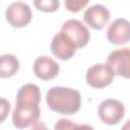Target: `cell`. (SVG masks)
I'll return each instance as SVG.
<instances>
[{
	"mask_svg": "<svg viewBox=\"0 0 130 130\" xmlns=\"http://www.w3.org/2000/svg\"><path fill=\"white\" fill-rule=\"evenodd\" d=\"M41 90L35 83L22 85L15 100V107L12 112V124L18 129L36 127L39 123L41 110Z\"/></svg>",
	"mask_w": 130,
	"mask_h": 130,
	"instance_id": "1",
	"label": "cell"
},
{
	"mask_svg": "<svg viewBox=\"0 0 130 130\" xmlns=\"http://www.w3.org/2000/svg\"><path fill=\"white\" fill-rule=\"evenodd\" d=\"M46 102L50 110L62 115L76 114L81 106V95L78 90L65 87H51L46 94Z\"/></svg>",
	"mask_w": 130,
	"mask_h": 130,
	"instance_id": "2",
	"label": "cell"
},
{
	"mask_svg": "<svg viewBox=\"0 0 130 130\" xmlns=\"http://www.w3.org/2000/svg\"><path fill=\"white\" fill-rule=\"evenodd\" d=\"M115 73L112 68L106 63H98L90 66L86 70V83L94 88H104L110 85L114 79Z\"/></svg>",
	"mask_w": 130,
	"mask_h": 130,
	"instance_id": "3",
	"label": "cell"
},
{
	"mask_svg": "<svg viewBox=\"0 0 130 130\" xmlns=\"http://www.w3.org/2000/svg\"><path fill=\"white\" fill-rule=\"evenodd\" d=\"M98 115L103 123L116 125L123 119L125 115V107L118 100L107 99L100 104Z\"/></svg>",
	"mask_w": 130,
	"mask_h": 130,
	"instance_id": "4",
	"label": "cell"
},
{
	"mask_svg": "<svg viewBox=\"0 0 130 130\" xmlns=\"http://www.w3.org/2000/svg\"><path fill=\"white\" fill-rule=\"evenodd\" d=\"M77 46L74 43V41L64 31L60 30L57 32L51 42V51L54 56H56L60 60H69L71 59L76 50Z\"/></svg>",
	"mask_w": 130,
	"mask_h": 130,
	"instance_id": "5",
	"label": "cell"
},
{
	"mask_svg": "<svg viewBox=\"0 0 130 130\" xmlns=\"http://www.w3.org/2000/svg\"><path fill=\"white\" fill-rule=\"evenodd\" d=\"M107 64L115 75L130 79V48H122L112 51L107 59Z\"/></svg>",
	"mask_w": 130,
	"mask_h": 130,
	"instance_id": "6",
	"label": "cell"
},
{
	"mask_svg": "<svg viewBox=\"0 0 130 130\" xmlns=\"http://www.w3.org/2000/svg\"><path fill=\"white\" fill-rule=\"evenodd\" d=\"M32 18L30 7L21 1L11 3L6 9V19L13 27L26 26Z\"/></svg>",
	"mask_w": 130,
	"mask_h": 130,
	"instance_id": "7",
	"label": "cell"
},
{
	"mask_svg": "<svg viewBox=\"0 0 130 130\" xmlns=\"http://www.w3.org/2000/svg\"><path fill=\"white\" fill-rule=\"evenodd\" d=\"M61 30L67 34L74 41L77 48H83L89 42L90 34L87 27L78 19L66 20L62 24Z\"/></svg>",
	"mask_w": 130,
	"mask_h": 130,
	"instance_id": "8",
	"label": "cell"
},
{
	"mask_svg": "<svg viewBox=\"0 0 130 130\" xmlns=\"http://www.w3.org/2000/svg\"><path fill=\"white\" fill-rule=\"evenodd\" d=\"M111 13L109 9L102 4H94L88 7L83 14L84 21L93 29L101 30L109 22Z\"/></svg>",
	"mask_w": 130,
	"mask_h": 130,
	"instance_id": "9",
	"label": "cell"
},
{
	"mask_svg": "<svg viewBox=\"0 0 130 130\" xmlns=\"http://www.w3.org/2000/svg\"><path fill=\"white\" fill-rule=\"evenodd\" d=\"M107 38L114 45L127 44L130 41V21L126 18L115 19L107 29Z\"/></svg>",
	"mask_w": 130,
	"mask_h": 130,
	"instance_id": "10",
	"label": "cell"
},
{
	"mask_svg": "<svg viewBox=\"0 0 130 130\" xmlns=\"http://www.w3.org/2000/svg\"><path fill=\"white\" fill-rule=\"evenodd\" d=\"M60 71L59 64L48 56H39L34 62V72L41 80H51Z\"/></svg>",
	"mask_w": 130,
	"mask_h": 130,
	"instance_id": "11",
	"label": "cell"
},
{
	"mask_svg": "<svg viewBox=\"0 0 130 130\" xmlns=\"http://www.w3.org/2000/svg\"><path fill=\"white\" fill-rule=\"evenodd\" d=\"M19 69V61L13 54H2L0 57V76L11 77Z\"/></svg>",
	"mask_w": 130,
	"mask_h": 130,
	"instance_id": "12",
	"label": "cell"
},
{
	"mask_svg": "<svg viewBox=\"0 0 130 130\" xmlns=\"http://www.w3.org/2000/svg\"><path fill=\"white\" fill-rule=\"evenodd\" d=\"M34 5L40 11L51 13L58 10L60 2L59 0H34Z\"/></svg>",
	"mask_w": 130,
	"mask_h": 130,
	"instance_id": "13",
	"label": "cell"
},
{
	"mask_svg": "<svg viewBox=\"0 0 130 130\" xmlns=\"http://www.w3.org/2000/svg\"><path fill=\"white\" fill-rule=\"evenodd\" d=\"M89 0H64L65 7L70 12H79L81 9H83Z\"/></svg>",
	"mask_w": 130,
	"mask_h": 130,
	"instance_id": "14",
	"label": "cell"
},
{
	"mask_svg": "<svg viewBox=\"0 0 130 130\" xmlns=\"http://www.w3.org/2000/svg\"><path fill=\"white\" fill-rule=\"evenodd\" d=\"M75 127H81V126L75 125L74 123H72V121L67 120V119H60L55 125V129H70V128H75Z\"/></svg>",
	"mask_w": 130,
	"mask_h": 130,
	"instance_id": "15",
	"label": "cell"
},
{
	"mask_svg": "<svg viewBox=\"0 0 130 130\" xmlns=\"http://www.w3.org/2000/svg\"><path fill=\"white\" fill-rule=\"evenodd\" d=\"M9 110H10V104H9V102H7L5 99L2 98L1 99V118H0V122L1 123L5 120L7 114L9 113Z\"/></svg>",
	"mask_w": 130,
	"mask_h": 130,
	"instance_id": "16",
	"label": "cell"
},
{
	"mask_svg": "<svg viewBox=\"0 0 130 130\" xmlns=\"http://www.w3.org/2000/svg\"><path fill=\"white\" fill-rule=\"evenodd\" d=\"M122 128H123L124 130H127V129H129V130H130V120H128V121L126 122V124H125Z\"/></svg>",
	"mask_w": 130,
	"mask_h": 130,
	"instance_id": "17",
	"label": "cell"
}]
</instances>
